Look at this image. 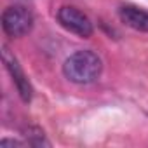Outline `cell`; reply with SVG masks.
<instances>
[{"instance_id": "obj_1", "label": "cell", "mask_w": 148, "mask_h": 148, "mask_svg": "<svg viewBox=\"0 0 148 148\" xmlns=\"http://www.w3.org/2000/svg\"><path fill=\"white\" fill-rule=\"evenodd\" d=\"M101 71H103L101 58L89 49L70 54L63 64V75L70 82L79 86H87L96 82L101 75Z\"/></svg>"}, {"instance_id": "obj_2", "label": "cell", "mask_w": 148, "mask_h": 148, "mask_svg": "<svg viewBox=\"0 0 148 148\" xmlns=\"http://www.w3.org/2000/svg\"><path fill=\"white\" fill-rule=\"evenodd\" d=\"M33 23L35 19H33L32 11L21 4L9 5L2 12V30L11 38H19L30 33L33 28Z\"/></svg>"}, {"instance_id": "obj_3", "label": "cell", "mask_w": 148, "mask_h": 148, "mask_svg": "<svg viewBox=\"0 0 148 148\" xmlns=\"http://www.w3.org/2000/svg\"><path fill=\"white\" fill-rule=\"evenodd\" d=\"M58 23L70 33H75L82 38H89L94 33L91 19L77 7L73 5H63L58 11Z\"/></svg>"}, {"instance_id": "obj_4", "label": "cell", "mask_w": 148, "mask_h": 148, "mask_svg": "<svg viewBox=\"0 0 148 148\" xmlns=\"http://www.w3.org/2000/svg\"><path fill=\"white\" fill-rule=\"evenodd\" d=\"M2 61H4V64H5V68H7V71H9V75H11V79H12V82H14V86H16V89H18L19 98H21L25 103H30L32 98H33L32 84H30V80H28V77H26V73L23 71V68H21L18 58L11 52V49H9L7 45H2Z\"/></svg>"}, {"instance_id": "obj_5", "label": "cell", "mask_w": 148, "mask_h": 148, "mask_svg": "<svg viewBox=\"0 0 148 148\" xmlns=\"http://www.w3.org/2000/svg\"><path fill=\"white\" fill-rule=\"evenodd\" d=\"M122 23L136 32H148V11L136 5H124L119 11Z\"/></svg>"}, {"instance_id": "obj_6", "label": "cell", "mask_w": 148, "mask_h": 148, "mask_svg": "<svg viewBox=\"0 0 148 148\" xmlns=\"http://www.w3.org/2000/svg\"><path fill=\"white\" fill-rule=\"evenodd\" d=\"M25 141L28 143V146H51L44 131L37 125H30L25 129Z\"/></svg>"}, {"instance_id": "obj_7", "label": "cell", "mask_w": 148, "mask_h": 148, "mask_svg": "<svg viewBox=\"0 0 148 148\" xmlns=\"http://www.w3.org/2000/svg\"><path fill=\"white\" fill-rule=\"evenodd\" d=\"M28 143L26 141H19V139H9V138H4L0 139V148H7V146H16V148H21V146H26Z\"/></svg>"}]
</instances>
